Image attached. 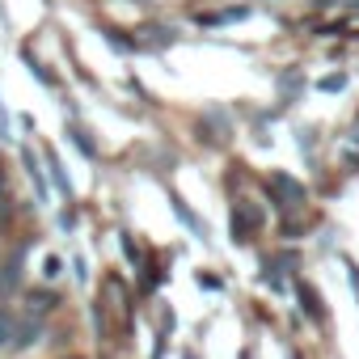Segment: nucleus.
<instances>
[{
    "instance_id": "f257e3e1",
    "label": "nucleus",
    "mask_w": 359,
    "mask_h": 359,
    "mask_svg": "<svg viewBox=\"0 0 359 359\" xmlns=\"http://www.w3.org/2000/svg\"><path fill=\"white\" fill-rule=\"evenodd\" d=\"M258 224H262V212H258L254 203H241V208L233 212V233H237L241 241H250V233H254Z\"/></svg>"
},
{
    "instance_id": "f03ea898",
    "label": "nucleus",
    "mask_w": 359,
    "mask_h": 359,
    "mask_svg": "<svg viewBox=\"0 0 359 359\" xmlns=\"http://www.w3.org/2000/svg\"><path fill=\"white\" fill-rule=\"evenodd\" d=\"M13 338H18V317L9 309H0V346H13Z\"/></svg>"
},
{
    "instance_id": "7ed1b4c3",
    "label": "nucleus",
    "mask_w": 359,
    "mask_h": 359,
    "mask_svg": "<svg viewBox=\"0 0 359 359\" xmlns=\"http://www.w3.org/2000/svg\"><path fill=\"white\" fill-rule=\"evenodd\" d=\"M9 283H13V275H5V279H0V292H5V287H9Z\"/></svg>"
}]
</instances>
